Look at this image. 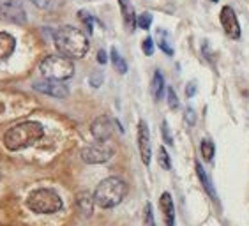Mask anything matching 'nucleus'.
Returning <instances> with one entry per match:
<instances>
[{
	"mask_svg": "<svg viewBox=\"0 0 249 226\" xmlns=\"http://www.w3.org/2000/svg\"><path fill=\"white\" fill-rule=\"evenodd\" d=\"M200 150H201V157L205 159L207 163H211L214 159V154H216V145L212 143L211 139H203L200 143Z\"/></svg>",
	"mask_w": 249,
	"mask_h": 226,
	"instance_id": "aec40b11",
	"label": "nucleus"
},
{
	"mask_svg": "<svg viewBox=\"0 0 249 226\" xmlns=\"http://www.w3.org/2000/svg\"><path fill=\"white\" fill-rule=\"evenodd\" d=\"M110 60H111V66L115 68V71L119 74H125L127 72V64L122 57H120V53L117 52V48H111L110 52Z\"/></svg>",
	"mask_w": 249,
	"mask_h": 226,
	"instance_id": "6ab92c4d",
	"label": "nucleus"
},
{
	"mask_svg": "<svg viewBox=\"0 0 249 226\" xmlns=\"http://www.w3.org/2000/svg\"><path fill=\"white\" fill-rule=\"evenodd\" d=\"M34 5H37L39 9H55L62 4V0H32Z\"/></svg>",
	"mask_w": 249,
	"mask_h": 226,
	"instance_id": "5701e85b",
	"label": "nucleus"
},
{
	"mask_svg": "<svg viewBox=\"0 0 249 226\" xmlns=\"http://www.w3.org/2000/svg\"><path fill=\"white\" fill-rule=\"evenodd\" d=\"M212 2H217V0H212Z\"/></svg>",
	"mask_w": 249,
	"mask_h": 226,
	"instance_id": "473e14b6",
	"label": "nucleus"
},
{
	"mask_svg": "<svg viewBox=\"0 0 249 226\" xmlns=\"http://www.w3.org/2000/svg\"><path fill=\"white\" fill-rule=\"evenodd\" d=\"M41 74L46 80H57V82H64L74 74V64L71 58L62 57V55H50L41 62L39 66Z\"/></svg>",
	"mask_w": 249,
	"mask_h": 226,
	"instance_id": "39448f33",
	"label": "nucleus"
},
{
	"mask_svg": "<svg viewBox=\"0 0 249 226\" xmlns=\"http://www.w3.org/2000/svg\"><path fill=\"white\" fill-rule=\"evenodd\" d=\"M138 150H140V157H142L143 164L149 166L150 159H152V143H150L149 125H147L145 121H140V124H138Z\"/></svg>",
	"mask_w": 249,
	"mask_h": 226,
	"instance_id": "1a4fd4ad",
	"label": "nucleus"
},
{
	"mask_svg": "<svg viewBox=\"0 0 249 226\" xmlns=\"http://www.w3.org/2000/svg\"><path fill=\"white\" fill-rule=\"evenodd\" d=\"M184 121H186L187 125L196 124V113H195V110H193L191 106H187L186 111H184Z\"/></svg>",
	"mask_w": 249,
	"mask_h": 226,
	"instance_id": "c85d7f7f",
	"label": "nucleus"
},
{
	"mask_svg": "<svg viewBox=\"0 0 249 226\" xmlns=\"http://www.w3.org/2000/svg\"><path fill=\"white\" fill-rule=\"evenodd\" d=\"M142 50H143V53L147 55V57H150V55L154 53V39L145 37L143 43H142Z\"/></svg>",
	"mask_w": 249,
	"mask_h": 226,
	"instance_id": "c756f323",
	"label": "nucleus"
},
{
	"mask_svg": "<svg viewBox=\"0 0 249 226\" xmlns=\"http://www.w3.org/2000/svg\"><path fill=\"white\" fill-rule=\"evenodd\" d=\"M55 46L62 57L67 58H83L89 52V37L83 34L82 30L71 25L60 27L55 32Z\"/></svg>",
	"mask_w": 249,
	"mask_h": 226,
	"instance_id": "f03ea898",
	"label": "nucleus"
},
{
	"mask_svg": "<svg viewBox=\"0 0 249 226\" xmlns=\"http://www.w3.org/2000/svg\"><path fill=\"white\" fill-rule=\"evenodd\" d=\"M221 25H223V30H225V34L228 35L230 39H240V25H239V19H237V15H235V11L231 9L230 5H225L223 9H221Z\"/></svg>",
	"mask_w": 249,
	"mask_h": 226,
	"instance_id": "6e6552de",
	"label": "nucleus"
},
{
	"mask_svg": "<svg viewBox=\"0 0 249 226\" xmlns=\"http://www.w3.org/2000/svg\"><path fill=\"white\" fill-rule=\"evenodd\" d=\"M89 83H90L92 88H99L101 83H103V72L101 71H94L89 78Z\"/></svg>",
	"mask_w": 249,
	"mask_h": 226,
	"instance_id": "bb28decb",
	"label": "nucleus"
},
{
	"mask_svg": "<svg viewBox=\"0 0 249 226\" xmlns=\"http://www.w3.org/2000/svg\"><path fill=\"white\" fill-rule=\"evenodd\" d=\"M0 16L13 23H25L27 21V13L21 7L19 0H2L0 2Z\"/></svg>",
	"mask_w": 249,
	"mask_h": 226,
	"instance_id": "0eeeda50",
	"label": "nucleus"
},
{
	"mask_svg": "<svg viewBox=\"0 0 249 226\" xmlns=\"http://www.w3.org/2000/svg\"><path fill=\"white\" fill-rule=\"evenodd\" d=\"M156 37H158V44H159V48H161V52L166 53L168 57H172L173 44H172V39H170V34H168L166 30L159 29L158 32H156Z\"/></svg>",
	"mask_w": 249,
	"mask_h": 226,
	"instance_id": "f3484780",
	"label": "nucleus"
},
{
	"mask_svg": "<svg viewBox=\"0 0 249 226\" xmlns=\"http://www.w3.org/2000/svg\"><path fill=\"white\" fill-rule=\"evenodd\" d=\"M113 124H115V121H111L108 115L97 117L90 125L92 136H94L97 141L105 143V141H108V139L111 138V135H113Z\"/></svg>",
	"mask_w": 249,
	"mask_h": 226,
	"instance_id": "9d476101",
	"label": "nucleus"
},
{
	"mask_svg": "<svg viewBox=\"0 0 249 226\" xmlns=\"http://www.w3.org/2000/svg\"><path fill=\"white\" fill-rule=\"evenodd\" d=\"M163 92H164L163 74H161V71H156L154 72V78H152V96H154V99L159 101V99L163 97Z\"/></svg>",
	"mask_w": 249,
	"mask_h": 226,
	"instance_id": "a211bd4d",
	"label": "nucleus"
},
{
	"mask_svg": "<svg viewBox=\"0 0 249 226\" xmlns=\"http://www.w3.org/2000/svg\"><path fill=\"white\" fill-rule=\"evenodd\" d=\"M120 4V13H122V18H124V25L125 29L133 32L136 29V15H134V9L131 5L129 0H119Z\"/></svg>",
	"mask_w": 249,
	"mask_h": 226,
	"instance_id": "4468645a",
	"label": "nucleus"
},
{
	"mask_svg": "<svg viewBox=\"0 0 249 226\" xmlns=\"http://www.w3.org/2000/svg\"><path fill=\"white\" fill-rule=\"evenodd\" d=\"M25 205L34 214H55V212L62 209L64 202L55 189L39 188L29 192V196L25 200Z\"/></svg>",
	"mask_w": 249,
	"mask_h": 226,
	"instance_id": "20e7f679",
	"label": "nucleus"
},
{
	"mask_svg": "<svg viewBox=\"0 0 249 226\" xmlns=\"http://www.w3.org/2000/svg\"><path fill=\"white\" fill-rule=\"evenodd\" d=\"M159 207L163 212L164 225L166 226H175V207H173V198L170 192H163L159 198Z\"/></svg>",
	"mask_w": 249,
	"mask_h": 226,
	"instance_id": "f8f14e48",
	"label": "nucleus"
},
{
	"mask_svg": "<svg viewBox=\"0 0 249 226\" xmlns=\"http://www.w3.org/2000/svg\"><path fill=\"white\" fill-rule=\"evenodd\" d=\"M34 90L41 92V94H46V96H52V97H58V99H62V97H67L69 94V88L67 85H64V82H57V80H41V82H36L32 85Z\"/></svg>",
	"mask_w": 249,
	"mask_h": 226,
	"instance_id": "9b49d317",
	"label": "nucleus"
},
{
	"mask_svg": "<svg viewBox=\"0 0 249 226\" xmlns=\"http://www.w3.org/2000/svg\"><path fill=\"white\" fill-rule=\"evenodd\" d=\"M161 135H163L164 143H166V145H173L172 133H170V125H168L166 121H163V124H161Z\"/></svg>",
	"mask_w": 249,
	"mask_h": 226,
	"instance_id": "cd10ccee",
	"label": "nucleus"
},
{
	"mask_svg": "<svg viewBox=\"0 0 249 226\" xmlns=\"http://www.w3.org/2000/svg\"><path fill=\"white\" fill-rule=\"evenodd\" d=\"M111 156H113V149H111L110 145H106V141L105 143L97 141L96 145H89V147H85L82 150V159L87 164L106 163V161L111 159Z\"/></svg>",
	"mask_w": 249,
	"mask_h": 226,
	"instance_id": "423d86ee",
	"label": "nucleus"
},
{
	"mask_svg": "<svg viewBox=\"0 0 249 226\" xmlns=\"http://www.w3.org/2000/svg\"><path fill=\"white\" fill-rule=\"evenodd\" d=\"M127 194V184L119 177H108L97 184L94 191V203L101 209L117 207Z\"/></svg>",
	"mask_w": 249,
	"mask_h": 226,
	"instance_id": "7ed1b4c3",
	"label": "nucleus"
},
{
	"mask_svg": "<svg viewBox=\"0 0 249 226\" xmlns=\"http://www.w3.org/2000/svg\"><path fill=\"white\" fill-rule=\"evenodd\" d=\"M196 94V82H189L186 87V96L187 97H193Z\"/></svg>",
	"mask_w": 249,
	"mask_h": 226,
	"instance_id": "7c9ffc66",
	"label": "nucleus"
},
{
	"mask_svg": "<svg viewBox=\"0 0 249 226\" xmlns=\"http://www.w3.org/2000/svg\"><path fill=\"white\" fill-rule=\"evenodd\" d=\"M106 60H108V57H106V52H105V50H99V52H97V62L106 64Z\"/></svg>",
	"mask_w": 249,
	"mask_h": 226,
	"instance_id": "2f4dec72",
	"label": "nucleus"
},
{
	"mask_svg": "<svg viewBox=\"0 0 249 226\" xmlns=\"http://www.w3.org/2000/svg\"><path fill=\"white\" fill-rule=\"evenodd\" d=\"M76 205L83 216L90 217L92 212H94V205H96V203H94V196L89 194V192H82V194H78V198H76Z\"/></svg>",
	"mask_w": 249,
	"mask_h": 226,
	"instance_id": "2eb2a0df",
	"label": "nucleus"
},
{
	"mask_svg": "<svg viewBox=\"0 0 249 226\" xmlns=\"http://www.w3.org/2000/svg\"><path fill=\"white\" fill-rule=\"evenodd\" d=\"M16 48V39L9 32H0V64L7 60V58L15 53Z\"/></svg>",
	"mask_w": 249,
	"mask_h": 226,
	"instance_id": "ddd939ff",
	"label": "nucleus"
},
{
	"mask_svg": "<svg viewBox=\"0 0 249 226\" xmlns=\"http://www.w3.org/2000/svg\"><path fill=\"white\" fill-rule=\"evenodd\" d=\"M43 136H44L43 124H39L36 121H25L13 125L5 133L4 145L5 149L11 150V152H18V150L29 149L34 143H37Z\"/></svg>",
	"mask_w": 249,
	"mask_h": 226,
	"instance_id": "f257e3e1",
	"label": "nucleus"
},
{
	"mask_svg": "<svg viewBox=\"0 0 249 226\" xmlns=\"http://www.w3.org/2000/svg\"><path fill=\"white\" fill-rule=\"evenodd\" d=\"M150 25H152V15L150 13H142V15L136 16V27L143 30H149Z\"/></svg>",
	"mask_w": 249,
	"mask_h": 226,
	"instance_id": "4be33fe9",
	"label": "nucleus"
},
{
	"mask_svg": "<svg viewBox=\"0 0 249 226\" xmlns=\"http://www.w3.org/2000/svg\"><path fill=\"white\" fill-rule=\"evenodd\" d=\"M78 18L82 19V23L85 25L87 32H89V34H92V30H94V18H92L87 11H80V13H78Z\"/></svg>",
	"mask_w": 249,
	"mask_h": 226,
	"instance_id": "b1692460",
	"label": "nucleus"
},
{
	"mask_svg": "<svg viewBox=\"0 0 249 226\" xmlns=\"http://www.w3.org/2000/svg\"><path fill=\"white\" fill-rule=\"evenodd\" d=\"M195 168H196V175L198 178H200L201 186H203V189L207 191V194L212 198V200H217V194H216V189H214V186H212V180L209 178V175H207V172L203 170V166H201L200 163L195 164Z\"/></svg>",
	"mask_w": 249,
	"mask_h": 226,
	"instance_id": "dca6fc26",
	"label": "nucleus"
},
{
	"mask_svg": "<svg viewBox=\"0 0 249 226\" xmlns=\"http://www.w3.org/2000/svg\"><path fill=\"white\" fill-rule=\"evenodd\" d=\"M143 226H156V219H154V212H152V205H150V203H145Z\"/></svg>",
	"mask_w": 249,
	"mask_h": 226,
	"instance_id": "393cba45",
	"label": "nucleus"
},
{
	"mask_svg": "<svg viewBox=\"0 0 249 226\" xmlns=\"http://www.w3.org/2000/svg\"><path fill=\"white\" fill-rule=\"evenodd\" d=\"M158 161H159V166H161L163 170L172 168V159H170V154L166 152V149H164V147H159Z\"/></svg>",
	"mask_w": 249,
	"mask_h": 226,
	"instance_id": "412c9836",
	"label": "nucleus"
},
{
	"mask_svg": "<svg viewBox=\"0 0 249 226\" xmlns=\"http://www.w3.org/2000/svg\"><path fill=\"white\" fill-rule=\"evenodd\" d=\"M166 99H168V106H170L172 110H177L178 108V97L172 87H166Z\"/></svg>",
	"mask_w": 249,
	"mask_h": 226,
	"instance_id": "a878e982",
	"label": "nucleus"
}]
</instances>
